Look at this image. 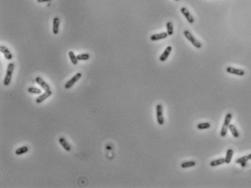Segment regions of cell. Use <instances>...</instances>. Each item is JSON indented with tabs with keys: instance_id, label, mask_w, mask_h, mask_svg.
<instances>
[{
	"instance_id": "obj_1",
	"label": "cell",
	"mask_w": 251,
	"mask_h": 188,
	"mask_svg": "<svg viewBox=\"0 0 251 188\" xmlns=\"http://www.w3.org/2000/svg\"><path fill=\"white\" fill-rule=\"evenodd\" d=\"M14 70H15L14 63L11 62L8 64L6 75H5V80H4V85H5V86H8V85L10 84V82H11V79H12V75H13Z\"/></svg>"
},
{
	"instance_id": "obj_2",
	"label": "cell",
	"mask_w": 251,
	"mask_h": 188,
	"mask_svg": "<svg viewBox=\"0 0 251 188\" xmlns=\"http://www.w3.org/2000/svg\"><path fill=\"white\" fill-rule=\"evenodd\" d=\"M184 35H185V38H187V39L188 40V41H190V42L195 47V48H197V49H201V47H202V44H201V43L200 42V41H198V40H197L193 35H192V33H190V32H189L188 30H185V31H184Z\"/></svg>"
},
{
	"instance_id": "obj_3",
	"label": "cell",
	"mask_w": 251,
	"mask_h": 188,
	"mask_svg": "<svg viewBox=\"0 0 251 188\" xmlns=\"http://www.w3.org/2000/svg\"><path fill=\"white\" fill-rule=\"evenodd\" d=\"M156 118L158 124L159 125H163L164 123V118L163 116V107L162 104H157L156 106Z\"/></svg>"
},
{
	"instance_id": "obj_4",
	"label": "cell",
	"mask_w": 251,
	"mask_h": 188,
	"mask_svg": "<svg viewBox=\"0 0 251 188\" xmlns=\"http://www.w3.org/2000/svg\"><path fill=\"white\" fill-rule=\"evenodd\" d=\"M81 77H82V74L80 73V72L76 73L72 78L70 79V80L65 83V85H64V88H66V89H69V88H72L74 85H75V83H77V82L80 80V78Z\"/></svg>"
},
{
	"instance_id": "obj_5",
	"label": "cell",
	"mask_w": 251,
	"mask_h": 188,
	"mask_svg": "<svg viewBox=\"0 0 251 188\" xmlns=\"http://www.w3.org/2000/svg\"><path fill=\"white\" fill-rule=\"evenodd\" d=\"M36 83H37L38 85H39L40 86L43 88L44 91H51L50 89V86H49V85L47 83L46 81H44V79L41 77H37L35 80Z\"/></svg>"
},
{
	"instance_id": "obj_6",
	"label": "cell",
	"mask_w": 251,
	"mask_h": 188,
	"mask_svg": "<svg viewBox=\"0 0 251 188\" xmlns=\"http://www.w3.org/2000/svg\"><path fill=\"white\" fill-rule=\"evenodd\" d=\"M181 13H182V14L185 16V18L187 19V21H188L189 23L192 24L194 23V21H195L194 17H193V15L190 14V13L189 12V10L187 9V8H185V7L181 8Z\"/></svg>"
},
{
	"instance_id": "obj_7",
	"label": "cell",
	"mask_w": 251,
	"mask_h": 188,
	"mask_svg": "<svg viewBox=\"0 0 251 188\" xmlns=\"http://www.w3.org/2000/svg\"><path fill=\"white\" fill-rule=\"evenodd\" d=\"M226 70L228 73L233 74V75H238V76H243L245 74V71L243 70L237 69V68H232V67H228Z\"/></svg>"
},
{
	"instance_id": "obj_8",
	"label": "cell",
	"mask_w": 251,
	"mask_h": 188,
	"mask_svg": "<svg viewBox=\"0 0 251 188\" xmlns=\"http://www.w3.org/2000/svg\"><path fill=\"white\" fill-rule=\"evenodd\" d=\"M0 52H1V53L3 54L4 56H5V57L7 59V60H11L12 59H13V54H12L11 52H10L6 46H0Z\"/></svg>"
},
{
	"instance_id": "obj_9",
	"label": "cell",
	"mask_w": 251,
	"mask_h": 188,
	"mask_svg": "<svg viewBox=\"0 0 251 188\" xmlns=\"http://www.w3.org/2000/svg\"><path fill=\"white\" fill-rule=\"evenodd\" d=\"M52 91H45V93H44L42 95H41L40 96H38V97L36 99V102L38 103V104H39V103H42V102L44 101H45L46 99H48L49 97H50V96H52Z\"/></svg>"
},
{
	"instance_id": "obj_10",
	"label": "cell",
	"mask_w": 251,
	"mask_h": 188,
	"mask_svg": "<svg viewBox=\"0 0 251 188\" xmlns=\"http://www.w3.org/2000/svg\"><path fill=\"white\" fill-rule=\"evenodd\" d=\"M60 18L58 17H56L53 19V28H52V30H53V33L54 35H57L59 33V29H60Z\"/></svg>"
},
{
	"instance_id": "obj_11",
	"label": "cell",
	"mask_w": 251,
	"mask_h": 188,
	"mask_svg": "<svg viewBox=\"0 0 251 188\" xmlns=\"http://www.w3.org/2000/svg\"><path fill=\"white\" fill-rule=\"evenodd\" d=\"M172 46H167L166 48V49L164 50V52H163L162 55L160 56L159 57V60H160L161 62H164L167 60V58L169 57L170 56V53L172 52Z\"/></svg>"
},
{
	"instance_id": "obj_12",
	"label": "cell",
	"mask_w": 251,
	"mask_h": 188,
	"mask_svg": "<svg viewBox=\"0 0 251 188\" xmlns=\"http://www.w3.org/2000/svg\"><path fill=\"white\" fill-rule=\"evenodd\" d=\"M59 143H60V145L62 146L63 148L66 150V151H68V152H69V151H70L71 150V149H72L71 146L68 143V142L66 140V139L64 138H59Z\"/></svg>"
},
{
	"instance_id": "obj_13",
	"label": "cell",
	"mask_w": 251,
	"mask_h": 188,
	"mask_svg": "<svg viewBox=\"0 0 251 188\" xmlns=\"http://www.w3.org/2000/svg\"><path fill=\"white\" fill-rule=\"evenodd\" d=\"M169 35L167 34V33H156V34H154L151 36V40L153 41H159V40L164 39V38H166Z\"/></svg>"
},
{
	"instance_id": "obj_14",
	"label": "cell",
	"mask_w": 251,
	"mask_h": 188,
	"mask_svg": "<svg viewBox=\"0 0 251 188\" xmlns=\"http://www.w3.org/2000/svg\"><path fill=\"white\" fill-rule=\"evenodd\" d=\"M233 154H234V151L232 149H228L227 151H226V157H225V163L229 164V163L232 161V156H233Z\"/></svg>"
},
{
	"instance_id": "obj_15",
	"label": "cell",
	"mask_w": 251,
	"mask_h": 188,
	"mask_svg": "<svg viewBox=\"0 0 251 188\" xmlns=\"http://www.w3.org/2000/svg\"><path fill=\"white\" fill-rule=\"evenodd\" d=\"M68 55H69V57L70 59V61L72 62V64H73L74 65H76L78 62V60L77 58V56H75V54H74V52L72 51H70L68 52Z\"/></svg>"
},
{
	"instance_id": "obj_16",
	"label": "cell",
	"mask_w": 251,
	"mask_h": 188,
	"mask_svg": "<svg viewBox=\"0 0 251 188\" xmlns=\"http://www.w3.org/2000/svg\"><path fill=\"white\" fill-rule=\"evenodd\" d=\"M28 151V146H22V147L19 148H17V150H15V154L17 156H21L22 154H25Z\"/></svg>"
},
{
	"instance_id": "obj_17",
	"label": "cell",
	"mask_w": 251,
	"mask_h": 188,
	"mask_svg": "<svg viewBox=\"0 0 251 188\" xmlns=\"http://www.w3.org/2000/svg\"><path fill=\"white\" fill-rule=\"evenodd\" d=\"M229 130H230L231 133L232 134V135H233L234 138H239V136H240V134H239L237 128H236L235 126H234V124H229Z\"/></svg>"
},
{
	"instance_id": "obj_18",
	"label": "cell",
	"mask_w": 251,
	"mask_h": 188,
	"mask_svg": "<svg viewBox=\"0 0 251 188\" xmlns=\"http://www.w3.org/2000/svg\"><path fill=\"white\" fill-rule=\"evenodd\" d=\"M225 163V158H221L211 162L210 163V165L211 166H219V165L224 164Z\"/></svg>"
},
{
	"instance_id": "obj_19",
	"label": "cell",
	"mask_w": 251,
	"mask_h": 188,
	"mask_svg": "<svg viewBox=\"0 0 251 188\" xmlns=\"http://www.w3.org/2000/svg\"><path fill=\"white\" fill-rule=\"evenodd\" d=\"M196 163L193 161H191V162H183V163L181 164V167L183 168V169H186V168H189V167H193V166H195Z\"/></svg>"
},
{
	"instance_id": "obj_20",
	"label": "cell",
	"mask_w": 251,
	"mask_h": 188,
	"mask_svg": "<svg viewBox=\"0 0 251 188\" xmlns=\"http://www.w3.org/2000/svg\"><path fill=\"white\" fill-rule=\"evenodd\" d=\"M211 124L209 122H203V123H200L197 126V128L199 129V130H206V129L210 128Z\"/></svg>"
},
{
	"instance_id": "obj_21",
	"label": "cell",
	"mask_w": 251,
	"mask_h": 188,
	"mask_svg": "<svg viewBox=\"0 0 251 188\" xmlns=\"http://www.w3.org/2000/svg\"><path fill=\"white\" fill-rule=\"evenodd\" d=\"M28 93L32 94H41V90L39 89L38 88H35V87H29L28 88Z\"/></svg>"
},
{
	"instance_id": "obj_22",
	"label": "cell",
	"mask_w": 251,
	"mask_h": 188,
	"mask_svg": "<svg viewBox=\"0 0 251 188\" xmlns=\"http://www.w3.org/2000/svg\"><path fill=\"white\" fill-rule=\"evenodd\" d=\"M77 58L80 61H86V60H89L90 55L88 54H80L77 55Z\"/></svg>"
},
{
	"instance_id": "obj_23",
	"label": "cell",
	"mask_w": 251,
	"mask_h": 188,
	"mask_svg": "<svg viewBox=\"0 0 251 188\" xmlns=\"http://www.w3.org/2000/svg\"><path fill=\"white\" fill-rule=\"evenodd\" d=\"M232 114H230V113H228L227 115H226V117H225V122H224V124L226 126H227V127H229V125L230 124V122H231V119H232Z\"/></svg>"
},
{
	"instance_id": "obj_24",
	"label": "cell",
	"mask_w": 251,
	"mask_h": 188,
	"mask_svg": "<svg viewBox=\"0 0 251 188\" xmlns=\"http://www.w3.org/2000/svg\"><path fill=\"white\" fill-rule=\"evenodd\" d=\"M166 28H167V34L169 36L173 35V24L171 22H168L166 23Z\"/></svg>"
},
{
	"instance_id": "obj_25",
	"label": "cell",
	"mask_w": 251,
	"mask_h": 188,
	"mask_svg": "<svg viewBox=\"0 0 251 188\" xmlns=\"http://www.w3.org/2000/svg\"><path fill=\"white\" fill-rule=\"evenodd\" d=\"M248 160H249V158H248V156H242V157H241V158H237V159L236 160L235 162L237 164H241L247 162Z\"/></svg>"
},
{
	"instance_id": "obj_26",
	"label": "cell",
	"mask_w": 251,
	"mask_h": 188,
	"mask_svg": "<svg viewBox=\"0 0 251 188\" xmlns=\"http://www.w3.org/2000/svg\"><path fill=\"white\" fill-rule=\"evenodd\" d=\"M228 129H229V127H227V126L225 125V124H223V127H222V128H221V134H220L221 137H225V136H226V133H227Z\"/></svg>"
},
{
	"instance_id": "obj_27",
	"label": "cell",
	"mask_w": 251,
	"mask_h": 188,
	"mask_svg": "<svg viewBox=\"0 0 251 188\" xmlns=\"http://www.w3.org/2000/svg\"><path fill=\"white\" fill-rule=\"evenodd\" d=\"M52 0H37V2L38 3H43V2H50Z\"/></svg>"
},
{
	"instance_id": "obj_28",
	"label": "cell",
	"mask_w": 251,
	"mask_h": 188,
	"mask_svg": "<svg viewBox=\"0 0 251 188\" xmlns=\"http://www.w3.org/2000/svg\"><path fill=\"white\" fill-rule=\"evenodd\" d=\"M248 158H249V160H251V154H249V155H248Z\"/></svg>"
},
{
	"instance_id": "obj_29",
	"label": "cell",
	"mask_w": 251,
	"mask_h": 188,
	"mask_svg": "<svg viewBox=\"0 0 251 188\" xmlns=\"http://www.w3.org/2000/svg\"><path fill=\"white\" fill-rule=\"evenodd\" d=\"M174 1H176V2H178V1H179V0H174Z\"/></svg>"
}]
</instances>
